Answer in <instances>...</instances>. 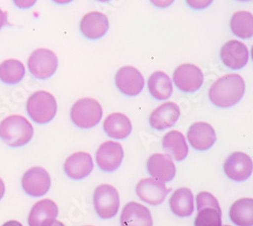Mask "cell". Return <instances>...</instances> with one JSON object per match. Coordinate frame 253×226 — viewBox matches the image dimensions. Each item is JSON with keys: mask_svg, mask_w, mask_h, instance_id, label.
Returning <instances> with one entry per match:
<instances>
[{"mask_svg": "<svg viewBox=\"0 0 253 226\" xmlns=\"http://www.w3.org/2000/svg\"><path fill=\"white\" fill-rule=\"evenodd\" d=\"M98 1H101V2H108V1H110V0H98Z\"/></svg>", "mask_w": 253, "mask_h": 226, "instance_id": "8d00e7d4", "label": "cell"}, {"mask_svg": "<svg viewBox=\"0 0 253 226\" xmlns=\"http://www.w3.org/2000/svg\"><path fill=\"white\" fill-rule=\"evenodd\" d=\"M223 63L231 69H241L244 67L249 59L247 47L239 41H229L221 49L220 52Z\"/></svg>", "mask_w": 253, "mask_h": 226, "instance_id": "5bb4252c", "label": "cell"}, {"mask_svg": "<svg viewBox=\"0 0 253 226\" xmlns=\"http://www.w3.org/2000/svg\"><path fill=\"white\" fill-rule=\"evenodd\" d=\"M58 215V207L54 201L44 199L37 202L29 214L30 226H51Z\"/></svg>", "mask_w": 253, "mask_h": 226, "instance_id": "e0dca14e", "label": "cell"}, {"mask_svg": "<svg viewBox=\"0 0 253 226\" xmlns=\"http://www.w3.org/2000/svg\"><path fill=\"white\" fill-rule=\"evenodd\" d=\"M51 226H65V225L63 224L61 221H57V220H55V222H54Z\"/></svg>", "mask_w": 253, "mask_h": 226, "instance_id": "d590c367", "label": "cell"}, {"mask_svg": "<svg viewBox=\"0 0 253 226\" xmlns=\"http://www.w3.org/2000/svg\"><path fill=\"white\" fill-rule=\"evenodd\" d=\"M2 226H23V224L18 221H15V220H10V221L5 222Z\"/></svg>", "mask_w": 253, "mask_h": 226, "instance_id": "836d02e7", "label": "cell"}, {"mask_svg": "<svg viewBox=\"0 0 253 226\" xmlns=\"http://www.w3.org/2000/svg\"><path fill=\"white\" fill-rule=\"evenodd\" d=\"M70 116L77 127L88 129L97 125L102 117V109L97 100L83 97L73 105Z\"/></svg>", "mask_w": 253, "mask_h": 226, "instance_id": "277c9868", "label": "cell"}, {"mask_svg": "<svg viewBox=\"0 0 253 226\" xmlns=\"http://www.w3.org/2000/svg\"><path fill=\"white\" fill-rule=\"evenodd\" d=\"M198 215L195 226H221L222 212L218 200L208 192H201L197 196Z\"/></svg>", "mask_w": 253, "mask_h": 226, "instance_id": "5b68a950", "label": "cell"}, {"mask_svg": "<svg viewBox=\"0 0 253 226\" xmlns=\"http://www.w3.org/2000/svg\"><path fill=\"white\" fill-rule=\"evenodd\" d=\"M6 24V13L0 9V30Z\"/></svg>", "mask_w": 253, "mask_h": 226, "instance_id": "1f68e13d", "label": "cell"}, {"mask_svg": "<svg viewBox=\"0 0 253 226\" xmlns=\"http://www.w3.org/2000/svg\"><path fill=\"white\" fill-rule=\"evenodd\" d=\"M148 89L152 96L157 99L168 98L173 90L170 78L162 71L152 73L148 80Z\"/></svg>", "mask_w": 253, "mask_h": 226, "instance_id": "484cf974", "label": "cell"}, {"mask_svg": "<svg viewBox=\"0 0 253 226\" xmlns=\"http://www.w3.org/2000/svg\"><path fill=\"white\" fill-rule=\"evenodd\" d=\"M103 130L110 137L115 139H125L132 131L130 119L124 114L114 113L107 117L103 122Z\"/></svg>", "mask_w": 253, "mask_h": 226, "instance_id": "7402d4cb", "label": "cell"}, {"mask_svg": "<svg viewBox=\"0 0 253 226\" xmlns=\"http://www.w3.org/2000/svg\"><path fill=\"white\" fill-rule=\"evenodd\" d=\"M136 192L144 202L151 205H159L165 200L169 189L166 188L164 182L151 178L141 180L137 184Z\"/></svg>", "mask_w": 253, "mask_h": 226, "instance_id": "2e32d148", "label": "cell"}, {"mask_svg": "<svg viewBox=\"0 0 253 226\" xmlns=\"http://www.w3.org/2000/svg\"><path fill=\"white\" fill-rule=\"evenodd\" d=\"M175 86L184 92L197 91L204 82L202 70L193 64L179 65L173 73Z\"/></svg>", "mask_w": 253, "mask_h": 226, "instance_id": "9c48e42d", "label": "cell"}, {"mask_svg": "<svg viewBox=\"0 0 253 226\" xmlns=\"http://www.w3.org/2000/svg\"><path fill=\"white\" fill-rule=\"evenodd\" d=\"M171 211L178 217L191 216L194 212V196L187 188L176 190L169 200Z\"/></svg>", "mask_w": 253, "mask_h": 226, "instance_id": "cb8c5ba5", "label": "cell"}, {"mask_svg": "<svg viewBox=\"0 0 253 226\" xmlns=\"http://www.w3.org/2000/svg\"><path fill=\"white\" fill-rule=\"evenodd\" d=\"M5 193V186H4V182L3 181L0 179V200L2 199V197L4 196Z\"/></svg>", "mask_w": 253, "mask_h": 226, "instance_id": "d6a6232c", "label": "cell"}, {"mask_svg": "<svg viewBox=\"0 0 253 226\" xmlns=\"http://www.w3.org/2000/svg\"><path fill=\"white\" fill-rule=\"evenodd\" d=\"M93 205L99 217L110 219L116 216L120 207L118 191L111 184H100L94 191Z\"/></svg>", "mask_w": 253, "mask_h": 226, "instance_id": "8992f818", "label": "cell"}, {"mask_svg": "<svg viewBox=\"0 0 253 226\" xmlns=\"http://www.w3.org/2000/svg\"><path fill=\"white\" fill-rule=\"evenodd\" d=\"M26 74L24 64L15 59H7L0 63V80L6 85H16Z\"/></svg>", "mask_w": 253, "mask_h": 226, "instance_id": "4316f807", "label": "cell"}, {"mask_svg": "<svg viewBox=\"0 0 253 226\" xmlns=\"http://www.w3.org/2000/svg\"><path fill=\"white\" fill-rule=\"evenodd\" d=\"M231 30L241 39H249L253 34V17L248 11L235 12L231 18Z\"/></svg>", "mask_w": 253, "mask_h": 226, "instance_id": "83f0119b", "label": "cell"}, {"mask_svg": "<svg viewBox=\"0 0 253 226\" xmlns=\"http://www.w3.org/2000/svg\"><path fill=\"white\" fill-rule=\"evenodd\" d=\"M252 160L243 152H234L230 154L224 162L226 176L236 181L247 180L252 174Z\"/></svg>", "mask_w": 253, "mask_h": 226, "instance_id": "30bf717a", "label": "cell"}, {"mask_svg": "<svg viewBox=\"0 0 253 226\" xmlns=\"http://www.w3.org/2000/svg\"><path fill=\"white\" fill-rule=\"evenodd\" d=\"M226 226H229V225H226Z\"/></svg>", "mask_w": 253, "mask_h": 226, "instance_id": "f35d334b", "label": "cell"}, {"mask_svg": "<svg viewBox=\"0 0 253 226\" xmlns=\"http://www.w3.org/2000/svg\"><path fill=\"white\" fill-rule=\"evenodd\" d=\"M239 1H251V0H239Z\"/></svg>", "mask_w": 253, "mask_h": 226, "instance_id": "74e56055", "label": "cell"}, {"mask_svg": "<svg viewBox=\"0 0 253 226\" xmlns=\"http://www.w3.org/2000/svg\"><path fill=\"white\" fill-rule=\"evenodd\" d=\"M244 91L243 78L238 74H228L214 82L209 90V97L215 106L229 108L237 104Z\"/></svg>", "mask_w": 253, "mask_h": 226, "instance_id": "6da1fadb", "label": "cell"}, {"mask_svg": "<svg viewBox=\"0 0 253 226\" xmlns=\"http://www.w3.org/2000/svg\"><path fill=\"white\" fill-rule=\"evenodd\" d=\"M179 115L180 110L175 102H165L152 112L149 119L150 125L156 130H165L175 124Z\"/></svg>", "mask_w": 253, "mask_h": 226, "instance_id": "d6986e66", "label": "cell"}, {"mask_svg": "<svg viewBox=\"0 0 253 226\" xmlns=\"http://www.w3.org/2000/svg\"><path fill=\"white\" fill-rule=\"evenodd\" d=\"M53 1H55L58 4H66V3L71 2L72 0H53Z\"/></svg>", "mask_w": 253, "mask_h": 226, "instance_id": "e575fe53", "label": "cell"}, {"mask_svg": "<svg viewBox=\"0 0 253 226\" xmlns=\"http://www.w3.org/2000/svg\"><path fill=\"white\" fill-rule=\"evenodd\" d=\"M34 128L23 116L11 115L0 123V138L11 147H22L32 140Z\"/></svg>", "mask_w": 253, "mask_h": 226, "instance_id": "7a4b0ae2", "label": "cell"}, {"mask_svg": "<svg viewBox=\"0 0 253 226\" xmlns=\"http://www.w3.org/2000/svg\"><path fill=\"white\" fill-rule=\"evenodd\" d=\"M185 1L194 9H204L212 3L213 0H185Z\"/></svg>", "mask_w": 253, "mask_h": 226, "instance_id": "f1b7e54d", "label": "cell"}, {"mask_svg": "<svg viewBox=\"0 0 253 226\" xmlns=\"http://www.w3.org/2000/svg\"><path fill=\"white\" fill-rule=\"evenodd\" d=\"M187 139L195 149L204 151L214 145L217 136L214 128L208 123L197 122L189 127Z\"/></svg>", "mask_w": 253, "mask_h": 226, "instance_id": "4fadbf2b", "label": "cell"}, {"mask_svg": "<svg viewBox=\"0 0 253 226\" xmlns=\"http://www.w3.org/2000/svg\"><path fill=\"white\" fill-rule=\"evenodd\" d=\"M27 111L34 122L38 124H46L56 116L57 101L48 91H36L27 101Z\"/></svg>", "mask_w": 253, "mask_h": 226, "instance_id": "3957f363", "label": "cell"}, {"mask_svg": "<svg viewBox=\"0 0 253 226\" xmlns=\"http://www.w3.org/2000/svg\"><path fill=\"white\" fill-rule=\"evenodd\" d=\"M37 2V0H13V3L16 7L20 9H27L32 7L35 3Z\"/></svg>", "mask_w": 253, "mask_h": 226, "instance_id": "f546056e", "label": "cell"}, {"mask_svg": "<svg viewBox=\"0 0 253 226\" xmlns=\"http://www.w3.org/2000/svg\"><path fill=\"white\" fill-rule=\"evenodd\" d=\"M122 226H153L149 209L143 205L130 202L124 207L121 214Z\"/></svg>", "mask_w": 253, "mask_h": 226, "instance_id": "ac0fdd59", "label": "cell"}, {"mask_svg": "<svg viewBox=\"0 0 253 226\" xmlns=\"http://www.w3.org/2000/svg\"><path fill=\"white\" fill-rule=\"evenodd\" d=\"M116 84L121 92L134 96L142 91L145 81L139 70L131 66H125L117 72Z\"/></svg>", "mask_w": 253, "mask_h": 226, "instance_id": "8fae6325", "label": "cell"}, {"mask_svg": "<svg viewBox=\"0 0 253 226\" xmlns=\"http://www.w3.org/2000/svg\"><path fill=\"white\" fill-rule=\"evenodd\" d=\"M81 33L87 39L96 40L105 35L109 30V19L98 11H92L84 15L80 22Z\"/></svg>", "mask_w": 253, "mask_h": 226, "instance_id": "ffe728a7", "label": "cell"}, {"mask_svg": "<svg viewBox=\"0 0 253 226\" xmlns=\"http://www.w3.org/2000/svg\"><path fill=\"white\" fill-rule=\"evenodd\" d=\"M230 217L238 226H252L253 200L251 198H243L236 201L231 206Z\"/></svg>", "mask_w": 253, "mask_h": 226, "instance_id": "d4e9b609", "label": "cell"}, {"mask_svg": "<svg viewBox=\"0 0 253 226\" xmlns=\"http://www.w3.org/2000/svg\"><path fill=\"white\" fill-rule=\"evenodd\" d=\"M28 66L33 76L38 79H47L56 72L58 58L49 49H37L31 54L28 60Z\"/></svg>", "mask_w": 253, "mask_h": 226, "instance_id": "52a82bcc", "label": "cell"}, {"mask_svg": "<svg viewBox=\"0 0 253 226\" xmlns=\"http://www.w3.org/2000/svg\"><path fill=\"white\" fill-rule=\"evenodd\" d=\"M150 1L156 7L165 8V7H168L169 5H171L174 2V0H150Z\"/></svg>", "mask_w": 253, "mask_h": 226, "instance_id": "4dcf8cb0", "label": "cell"}, {"mask_svg": "<svg viewBox=\"0 0 253 226\" xmlns=\"http://www.w3.org/2000/svg\"><path fill=\"white\" fill-rule=\"evenodd\" d=\"M24 191L32 197H41L47 194L51 187V178L48 172L40 167L28 170L22 178Z\"/></svg>", "mask_w": 253, "mask_h": 226, "instance_id": "ba28073f", "label": "cell"}, {"mask_svg": "<svg viewBox=\"0 0 253 226\" xmlns=\"http://www.w3.org/2000/svg\"><path fill=\"white\" fill-rule=\"evenodd\" d=\"M147 170L150 176L162 182L170 181L175 177V166L171 157L167 154H152L147 161Z\"/></svg>", "mask_w": 253, "mask_h": 226, "instance_id": "9a60e30c", "label": "cell"}, {"mask_svg": "<svg viewBox=\"0 0 253 226\" xmlns=\"http://www.w3.org/2000/svg\"><path fill=\"white\" fill-rule=\"evenodd\" d=\"M93 169L91 156L86 152H76L71 154L64 163L66 175L73 180L86 178Z\"/></svg>", "mask_w": 253, "mask_h": 226, "instance_id": "44dd1931", "label": "cell"}, {"mask_svg": "<svg viewBox=\"0 0 253 226\" xmlns=\"http://www.w3.org/2000/svg\"><path fill=\"white\" fill-rule=\"evenodd\" d=\"M162 146L167 155L176 161L183 160L188 152L185 138L182 133L178 131H170L165 134L162 140Z\"/></svg>", "mask_w": 253, "mask_h": 226, "instance_id": "603a6c76", "label": "cell"}, {"mask_svg": "<svg viewBox=\"0 0 253 226\" xmlns=\"http://www.w3.org/2000/svg\"><path fill=\"white\" fill-rule=\"evenodd\" d=\"M124 150L120 143L107 141L102 143L96 152V162L104 172H114L122 163Z\"/></svg>", "mask_w": 253, "mask_h": 226, "instance_id": "7c38bea8", "label": "cell"}]
</instances>
